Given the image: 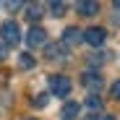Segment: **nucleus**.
<instances>
[{
    "label": "nucleus",
    "instance_id": "1",
    "mask_svg": "<svg viewBox=\"0 0 120 120\" xmlns=\"http://www.w3.org/2000/svg\"><path fill=\"white\" fill-rule=\"evenodd\" d=\"M0 39H3V45H18L21 42V29H18L16 21H5L3 26H0Z\"/></svg>",
    "mask_w": 120,
    "mask_h": 120
},
{
    "label": "nucleus",
    "instance_id": "2",
    "mask_svg": "<svg viewBox=\"0 0 120 120\" xmlns=\"http://www.w3.org/2000/svg\"><path fill=\"white\" fill-rule=\"evenodd\" d=\"M50 94H55V97H68V94H71V78H68V76H52V78H50Z\"/></svg>",
    "mask_w": 120,
    "mask_h": 120
},
{
    "label": "nucleus",
    "instance_id": "3",
    "mask_svg": "<svg viewBox=\"0 0 120 120\" xmlns=\"http://www.w3.org/2000/svg\"><path fill=\"white\" fill-rule=\"evenodd\" d=\"M105 39H107V31L102 26H91V29H84V42L91 45V47H99V45H105Z\"/></svg>",
    "mask_w": 120,
    "mask_h": 120
},
{
    "label": "nucleus",
    "instance_id": "4",
    "mask_svg": "<svg viewBox=\"0 0 120 120\" xmlns=\"http://www.w3.org/2000/svg\"><path fill=\"white\" fill-rule=\"evenodd\" d=\"M26 42H29V47H42L47 42V31L42 26H31L29 34H26Z\"/></svg>",
    "mask_w": 120,
    "mask_h": 120
},
{
    "label": "nucleus",
    "instance_id": "5",
    "mask_svg": "<svg viewBox=\"0 0 120 120\" xmlns=\"http://www.w3.org/2000/svg\"><path fill=\"white\" fill-rule=\"evenodd\" d=\"M78 42H84V31L76 29V26H68V29L63 31V45H65V47H73V45H78Z\"/></svg>",
    "mask_w": 120,
    "mask_h": 120
},
{
    "label": "nucleus",
    "instance_id": "6",
    "mask_svg": "<svg viewBox=\"0 0 120 120\" xmlns=\"http://www.w3.org/2000/svg\"><path fill=\"white\" fill-rule=\"evenodd\" d=\"M81 81H84V86H89V89H102V76L99 73H94V71H86L84 76H81Z\"/></svg>",
    "mask_w": 120,
    "mask_h": 120
},
{
    "label": "nucleus",
    "instance_id": "7",
    "mask_svg": "<svg viewBox=\"0 0 120 120\" xmlns=\"http://www.w3.org/2000/svg\"><path fill=\"white\" fill-rule=\"evenodd\" d=\"M42 13H45V5L42 3H29L26 5V18H31V21H39Z\"/></svg>",
    "mask_w": 120,
    "mask_h": 120
},
{
    "label": "nucleus",
    "instance_id": "8",
    "mask_svg": "<svg viewBox=\"0 0 120 120\" xmlns=\"http://www.w3.org/2000/svg\"><path fill=\"white\" fill-rule=\"evenodd\" d=\"M76 8H78V13H81V16H94V13H99V3H94V0H86V3H78Z\"/></svg>",
    "mask_w": 120,
    "mask_h": 120
},
{
    "label": "nucleus",
    "instance_id": "9",
    "mask_svg": "<svg viewBox=\"0 0 120 120\" xmlns=\"http://www.w3.org/2000/svg\"><path fill=\"white\" fill-rule=\"evenodd\" d=\"M76 115H78V105H76V102H68V105L63 107V112H60L63 120H76Z\"/></svg>",
    "mask_w": 120,
    "mask_h": 120
},
{
    "label": "nucleus",
    "instance_id": "10",
    "mask_svg": "<svg viewBox=\"0 0 120 120\" xmlns=\"http://www.w3.org/2000/svg\"><path fill=\"white\" fill-rule=\"evenodd\" d=\"M60 50L65 52V45H50V47H47V57H50V60H60V57H65V55H60Z\"/></svg>",
    "mask_w": 120,
    "mask_h": 120
},
{
    "label": "nucleus",
    "instance_id": "11",
    "mask_svg": "<svg viewBox=\"0 0 120 120\" xmlns=\"http://www.w3.org/2000/svg\"><path fill=\"white\" fill-rule=\"evenodd\" d=\"M18 65H21V68H34V57L31 55H21V57H18Z\"/></svg>",
    "mask_w": 120,
    "mask_h": 120
},
{
    "label": "nucleus",
    "instance_id": "12",
    "mask_svg": "<svg viewBox=\"0 0 120 120\" xmlns=\"http://www.w3.org/2000/svg\"><path fill=\"white\" fill-rule=\"evenodd\" d=\"M50 11H52V16H63L65 13V3H50Z\"/></svg>",
    "mask_w": 120,
    "mask_h": 120
},
{
    "label": "nucleus",
    "instance_id": "13",
    "mask_svg": "<svg viewBox=\"0 0 120 120\" xmlns=\"http://www.w3.org/2000/svg\"><path fill=\"white\" fill-rule=\"evenodd\" d=\"M99 105H102V102H99V97L89 94V99H86V107H89V110H99Z\"/></svg>",
    "mask_w": 120,
    "mask_h": 120
},
{
    "label": "nucleus",
    "instance_id": "14",
    "mask_svg": "<svg viewBox=\"0 0 120 120\" xmlns=\"http://www.w3.org/2000/svg\"><path fill=\"white\" fill-rule=\"evenodd\" d=\"M34 105H37V107H45V105H47V94H42V97H34Z\"/></svg>",
    "mask_w": 120,
    "mask_h": 120
},
{
    "label": "nucleus",
    "instance_id": "15",
    "mask_svg": "<svg viewBox=\"0 0 120 120\" xmlns=\"http://www.w3.org/2000/svg\"><path fill=\"white\" fill-rule=\"evenodd\" d=\"M112 97H115V99H120V81H115V84H112Z\"/></svg>",
    "mask_w": 120,
    "mask_h": 120
},
{
    "label": "nucleus",
    "instance_id": "16",
    "mask_svg": "<svg viewBox=\"0 0 120 120\" xmlns=\"http://www.w3.org/2000/svg\"><path fill=\"white\" fill-rule=\"evenodd\" d=\"M5 57H8V45L0 42V60H5Z\"/></svg>",
    "mask_w": 120,
    "mask_h": 120
},
{
    "label": "nucleus",
    "instance_id": "17",
    "mask_svg": "<svg viewBox=\"0 0 120 120\" xmlns=\"http://www.w3.org/2000/svg\"><path fill=\"white\" fill-rule=\"evenodd\" d=\"M115 24H120V8H117V13H115Z\"/></svg>",
    "mask_w": 120,
    "mask_h": 120
},
{
    "label": "nucleus",
    "instance_id": "18",
    "mask_svg": "<svg viewBox=\"0 0 120 120\" xmlns=\"http://www.w3.org/2000/svg\"><path fill=\"white\" fill-rule=\"evenodd\" d=\"M102 120H115V115H102Z\"/></svg>",
    "mask_w": 120,
    "mask_h": 120
},
{
    "label": "nucleus",
    "instance_id": "19",
    "mask_svg": "<svg viewBox=\"0 0 120 120\" xmlns=\"http://www.w3.org/2000/svg\"><path fill=\"white\" fill-rule=\"evenodd\" d=\"M24 120H37V117H24Z\"/></svg>",
    "mask_w": 120,
    "mask_h": 120
}]
</instances>
